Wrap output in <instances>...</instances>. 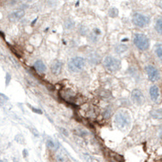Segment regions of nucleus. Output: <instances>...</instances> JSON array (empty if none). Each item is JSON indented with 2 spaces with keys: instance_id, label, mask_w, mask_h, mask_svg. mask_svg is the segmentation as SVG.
I'll list each match as a JSON object with an SVG mask.
<instances>
[{
  "instance_id": "nucleus-1",
  "label": "nucleus",
  "mask_w": 162,
  "mask_h": 162,
  "mask_svg": "<svg viewBox=\"0 0 162 162\" xmlns=\"http://www.w3.org/2000/svg\"><path fill=\"white\" fill-rule=\"evenodd\" d=\"M115 126L120 129L127 128L131 123V117L127 112L123 111H119L115 115Z\"/></svg>"
},
{
  "instance_id": "nucleus-2",
  "label": "nucleus",
  "mask_w": 162,
  "mask_h": 162,
  "mask_svg": "<svg viewBox=\"0 0 162 162\" xmlns=\"http://www.w3.org/2000/svg\"><path fill=\"white\" fill-rule=\"evenodd\" d=\"M133 42H134L135 46L138 49H140V50L145 51L149 48V38L145 35H143V34L137 33L134 36Z\"/></svg>"
},
{
  "instance_id": "nucleus-3",
  "label": "nucleus",
  "mask_w": 162,
  "mask_h": 162,
  "mask_svg": "<svg viewBox=\"0 0 162 162\" xmlns=\"http://www.w3.org/2000/svg\"><path fill=\"white\" fill-rule=\"evenodd\" d=\"M85 66V60L81 57H74L68 62V69L73 72H79Z\"/></svg>"
},
{
  "instance_id": "nucleus-4",
  "label": "nucleus",
  "mask_w": 162,
  "mask_h": 162,
  "mask_svg": "<svg viewBox=\"0 0 162 162\" xmlns=\"http://www.w3.org/2000/svg\"><path fill=\"white\" fill-rule=\"evenodd\" d=\"M121 65H122L121 61L112 56H107L104 60V67L110 71H117L118 70H120Z\"/></svg>"
},
{
  "instance_id": "nucleus-5",
  "label": "nucleus",
  "mask_w": 162,
  "mask_h": 162,
  "mask_svg": "<svg viewBox=\"0 0 162 162\" xmlns=\"http://www.w3.org/2000/svg\"><path fill=\"white\" fill-rule=\"evenodd\" d=\"M132 22L135 26L138 27H145L149 24L150 19L147 15H144L139 13H136L134 14L132 17Z\"/></svg>"
},
{
  "instance_id": "nucleus-6",
  "label": "nucleus",
  "mask_w": 162,
  "mask_h": 162,
  "mask_svg": "<svg viewBox=\"0 0 162 162\" xmlns=\"http://www.w3.org/2000/svg\"><path fill=\"white\" fill-rule=\"evenodd\" d=\"M132 99L133 103L138 105H142L145 102V98L143 94V92L138 89H135L132 92Z\"/></svg>"
},
{
  "instance_id": "nucleus-7",
  "label": "nucleus",
  "mask_w": 162,
  "mask_h": 162,
  "mask_svg": "<svg viewBox=\"0 0 162 162\" xmlns=\"http://www.w3.org/2000/svg\"><path fill=\"white\" fill-rule=\"evenodd\" d=\"M146 72H147V75H148V77L149 79L151 81H155L158 80L159 78V71L158 70L153 66V65H148L146 67Z\"/></svg>"
},
{
  "instance_id": "nucleus-8",
  "label": "nucleus",
  "mask_w": 162,
  "mask_h": 162,
  "mask_svg": "<svg viewBox=\"0 0 162 162\" xmlns=\"http://www.w3.org/2000/svg\"><path fill=\"white\" fill-rule=\"evenodd\" d=\"M62 66H63V64L61 61L54 60L52 63L50 67L52 73L54 75H60L61 71H62Z\"/></svg>"
},
{
  "instance_id": "nucleus-9",
  "label": "nucleus",
  "mask_w": 162,
  "mask_h": 162,
  "mask_svg": "<svg viewBox=\"0 0 162 162\" xmlns=\"http://www.w3.org/2000/svg\"><path fill=\"white\" fill-rule=\"evenodd\" d=\"M25 13L23 10H18L15 12H13L11 15H10V20L11 21H16V20H20L24 16Z\"/></svg>"
},
{
  "instance_id": "nucleus-10",
  "label": "nucleus",
  "mask_w": 162,
  "mask_h": 162,
  "mask_svg": "<svg viewBox=\"0 0 162 162\" xmlns=\"http://www.w3.org/2000/svg\"><path fill=\"white\" fill-rule=\"evenodd\" d=\"M149 94H150V97L154 101H157V99L159 98V95H160L158 87L157 86H152L149 89Z\"/></svg>"
},
{
  "instance_id": "nucleus-11",
  "label": "nucleus",
  "mask_w": 162,
  "mask_h": 162,
  "mask_svg": "<svg viewBox=\"0 0 162 162\" xmlns=\"http://www.w3.org/2000/svg\"><path fill=\"white\" fill-rule=\"evenodd\" d=\"M34 67L37 71L40 73H43L45 72L47 68H46V65H44V63L42 60H37L34 63Z\"/></svg>"
},
{
  "instance_id": "nucleus-12",
  "label": "nucleus",
  "mask_w": 162,
  "mask_h": 162,
  "mask_svg": "<svg viewBox=\"0 0 162 162\" xmlns=\"http://www.w3.org/2000/svg\"><path fill=\"white\" fill-rule=\"evenodd\" d=\"M155 30L157 31V32L159 34H161L162 33V21L161 19H158L156 20V23H155Z\"/></svg>"
},
{
  "instance_id": "nucleus-13",
  "label": "nucleus",
  "mask_w": 162,
  "mask_h": 162,
  "mask_svg": "<svg viewBox=\"0 0 162 162\" xmlns=\"http://www.w3.org/2000/svg\"><path fill=\"white\" fill-rule=\"evenodd\" d=\"M155 54H156V55L160 58V59H161L162 57V48H161V43H159V44H157L156 46H155Z\"/></svg>"
},
{
  "instance_id": "nucleus-14",
  "label": "nucleus",
  "mask_w": 162,
  "mask_h": 162,
  "mask_svg": "<svg viewBox=\"0 0 162 162\" xmlns=\"http://www.w3.org/2000/svg\"><path fill=\"white\" fill-rule=\"evenodd\" d=\"M74 26H75L74 21L71 20V19H68V20L65 21V28H66V29H69V30L72 29V28L74 27Z\"/></svg>"
},
{
  "instance_id": "nucleus-15",
  "label": "nucleus",
  "mask_w": 162,
  "mask_h": 162,
  "mask_svg": "<svg viewBox=\"0 0 162 162\" xmlns=\"http://www.w3.org/2000/svg\"><path fill=\"white\" fill-rule=\"evenodd\" d=\"M127 50V46L126 45H118L117 47H115V51L119 54H122V53H124L125 51Z\"/></svg>"
},
{
  "instance_id": "nucleus-16",
  "label": "nucleus",
  "mask_w": 162,
  "mask_h": 162,
  "mask_svg": "<svg viewBox=\"0 0 162 162\" xmlns=\"http://www.w3.org/2000/svg\"><path fill=\"white\" fill-rule=\"evenodd\" d=\"M109 15L111 17H113V18L116 17L118 15V10L115 9V8H111V10H109Z\"/></svg>"
},
{
  "instance_id": "nucleus-17",
  "label": "nucleus",
  "mask_w": 162,
  "mask_h": 162,
  "mask_svg": "<svg viewBox=\"0 0 162 162\" xmlns=\"http://www.w3.org/2000/svg\"><path fill=\"white\" fill-rule=\"evenodd\" d=\"M47 143H48V146H49V147H50V148H53V147H54V143L52 142V141H50V140L48 141Z\"/></svg>"
},
{
  "instance_id": "nucleus-18",
  "label": "nucleus",
  "mask_w": 162,
  "mask_h": 162,
  "mask_svg": "<svg viewBox=\"0 0 162 162\" xmlns=\"http://www.w3.org/2000/svg\"><path fill=\"white\" fill-rule=\"evenodd\" d=\"M58 161H59V162H65V161H64L63 157L61 158V156H59V157H58Z\"/></svg>"
}]
</instances>
